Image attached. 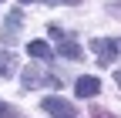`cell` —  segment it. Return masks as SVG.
I'll use <instances>...</instances> for the list:
<instances>
[{"mask_svg":"<svg viewBox=\"0 0 121 118\" xmlns=\"http://www.w3.org/2000/svg\"><path fill=\"white\" fill-rule=\"evenodd\" d=\"M0 4H4V0H0Z\"/></svg>","mask_w":121,"mask_h":118,"instance_id":"14","label":"cell"},{"mask_svg":"<svg viewBox=\"0 0 121 118\" xmlns=\"http://www.w3.org/2000/svg\"><path fill=\"white\" fill-rule=\"evenodd\" d=\"M108 14L111 17H121V4H108Z\"/></svg>","mask_w":121,"mask_h":118,"instance_id":"12","label":"cell"},{"mask_svg":"<svg viewBox=\"0 0 121 118\" xmlns=\"http://www.w3.org/2000/svg\"><path fill=\"white\" fill-rule=\"evenodd\" d=\"M20 81H24V88H27V91H30V88H40V84L60 88V78H57V74H47V71H40V68H24Z\"/></svg>","mask_w":121,"mask_h":118,"instance_id":"2","label":"cell"},{"mask_svg":"<svg viewBox=\"0 0 121 118\" xmlns=\"http://www.w3.org/2000/svg\"><path fill=\"white\" fill-rule=\"evenodd\" d=\"M47 31H51V37H57V54H60V57H67V61H81V57H84L81 44L74 41V37H71L67 31H60L57 24H51Z\"/></svg>","mask_w":121,"mask_h":118,"instance_id":"1","label":"cell"},{"mask_svg":"<svg viewBox=\"0 0 121 118\" xmlns=\"http://www.w3.org/2000/svg\"><path fill=\"white\" fill-rule=\"evenodd\" d=\"M13 71H17V57L10 51H0V78H10Z\"/></svg>","mask_w":121,"mask_h":118,"instance_id":"8","label":"cell"},{"mask_svg":"<svg viewBox=\"0 0 121 118\" xmlns=\"http://www.w3.org/2000/svg\"><path fill=\"white\" fill-rule=\"evenodd\" d=\"M91 118H118V115H111L108 108H98V105H91Z\"/></svg>","mask_w":121,"mask_h":118,"instance_id":"10","label":"cell"},{"mask_svg":"<svg viewBox=\"0 0 121 118\" xmlns=\"http://www.w3.org/2000/svg\"><path fill=\"white\" fill-rule=\"evenodd\" d=\"M40 108L47 111V115H54V118H78V108H74L71 101H64V98H54V95L40 98Z\"/></svg>","mask_w":121,"mask_h":118,"instance_id":"3","label":"cell"},{"mask_svg":"<svg viewBox=\"0 0 121 118\" xmlns=\"http://www.w3.org/2000/svg\"><path fill=\"white\" fill-rule=\"evenodd\" d=\"M20 4H81V0H20Z\"/></svg>","mask_w":121,"mask_h":118,"instance_id":"11","label":"cell"},{"mask_svg":"<svg viewBox=\"0 0 121 118\" xmlns=\"http://www.w3.org/2000/svg\"><path fill=\"white\" fill-rule=\"evenodd\" d=\"M91 51L98 54L101 68H108L114 57H118V41H111V37H94V41H91Z\"/></svg>","mask_w":121,"mask_h":118,"instance_id":"4","label":"cell"},{"mask_svg":"<svg viewBox=\"0 0 121 118\" xmlns=\"http://www.w3.org/2000/svg\"><path fill=\"white\" fill-rule=\"evenodd\" d=\"M114 81H118V88H121V68H118V71H114Z\"/></svg>","mask_w":121,"mask_h":118,"instance_id":"13","label":"cell"},{"mask_svg":"<svg viewBox=\"0 0 121 118\" xmlns=\"http://www.w3.org/2000/svg\"><path fill=\"white\" fill-rule=\"evenodd\" d=\"M74 91H78V98H94V95L101 91V81H98L94 74H84V78L74 81Z\"/></svg>","mask_w":121,"mask_h":118,"instance_id":"6","label":"cell"},{"mask_svg":"<svg viewBox=\"0 0 121 118\" xmlns=\"http://www.w3.org/2000/svg\"><path fill=\"white\" fill-rule=\"evenodd\" d=\"M20 24H24V10H10L7 14V20H4V31H0V41L4 44H13L17 41V31H20Z\"/></svg>","mask_w":121,"mask_h":118,"instance_id":"5","label":"cell"},{"mask_svg":"<svg viewBox=\"0 0 121 118\" xmlns=\"http://www.w3.org/2000/svg\"><path fill=\"white\" fill-rule=\"evenodd\" d=\"M0 118H27L20 108H13V105H7V101H0Z\"/></svg>","mask_w":121,"mask_h":118,"instance_id":"9","label":"cell"},{"mask_svg":"<svg viewBox=\"0 0 121 118\" xmlns=\"http://www.w3.org/2000/svg\"><path fill=\"white\" fill-rule=\"evenodd\" d=\"M27 54L37 57V61H51V57H54V51H51L47 41H27Z\"/></svg>","mask_w":121,"mask_h":118,"instance_id":"7","label":"cell"}]
</instances>
